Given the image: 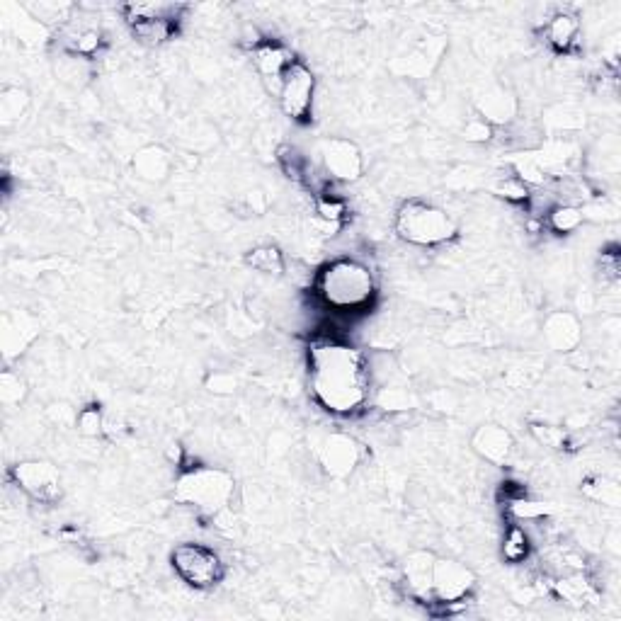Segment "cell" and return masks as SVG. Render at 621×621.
<instances>
[{
    "label": "cell",
    "mask_w": 621,
    "mask_h": 621,
    "mask_svg": "<svg viewBox=\"0 0 621 621\" xmlns=\"http://www.w3.org/2000/svg\"><path fill=\"white\" fill-rule=\"evenodd\" d=\"M309 384L318 406L355 415L372 398V369L364 352L343 340H321L309 350Z\"/></svg>",
    "instance_id": "obj_1"
},
{
    "label": "cell",
    "mask_w": 621,
    "mask_h": 621,
    "mask_svg": "<svg viewBox=\"0 0 621 621\" xmlns=\"http://www.w3.org/2000/svg\"><path fill=\"white\" fill-rule=\"evenodd\" d=\"M316 294L333 311H362L376 296L374 272L355 258L330 260L316 275Z\"/></svg>",
    "instance_id": "obj_2"
},
{
    "label": "cell",
    "mask_w": 621,
    "mask_h": 621,
    "mask_svg": "<svg viewBox=\"0 0 621 621\" xmlns=\"http://www.w3.org/2000/svg\"><path fill=\"white\" fill-rule=\"evenodd\" d=\"M393 229L403 243L415 248H437L454 241L459 233V224L447 209L425 199H406L398 207Z\"/></svg>",
    "instance_id": "obj_3"
},
{
    "label": "cell",
    "mask_w": 621,
    "mask_h": 621,
    "mask_svg": "<svg viewBox=\"0 0 621 621\" xmlns=\"http://www.w3.org/2000/svg\"><path fill=\"white\" fill-rule=\"evenodd\" d=\"M236 478L219 466H192L185 469L175 481V500L187 507H195L202 515H221L229 510Z\"/></svg>",
    "instance_id": "obj_4"
},
{
    "label": "cell",
    "mask_w": 621,
    "mask_h": 621,
    "mask_svg": "<svg viewBox=\"0 0 621 621\" xmlns=\"http://www.w3.org/2000/svg\"><path fill=\"white\" fill-rule=\"evenodd\" d=\"M187 5L182 3H127L122 5L124 22L131 34L148 47H161L180 30Z\"/></svg>",
    "instance_id": "obj_5"
},
{
    "label": "cell",
    "mask_w": 621,
    "mask_h": 621,
    "mask_svg": "<svg viewBox=\"0 0 621 621\" xmlns=\"http://www.w3.org/2000/svg\"><path fill=\"white\" fill-rule=\"evenodd\" d=\"M170 566L178 573L182 583L195 590H209L219 585L226 575V566L221 556L209 546L197 541H182L170 554Z\"/></svg>",
    "instance_id": "obj_6"
},
{
    "label": "cell",
    "mask_w": 621,
    "mask_h": 621,
    "mask_svg": "<svg viewBox=\"0 0 621 621\" xmlns=\"http://www.w3.org/2000/svg\"><path fill=\"white\" fill-rule=\"evenodd\" d=\"M313 98H316V76L306 64H301L299 59L289 66V71L284 73L282 83H279L277 100L282 112L292 122H309L313 112Z\"/></svg>",
    "instance_id": "obj_7"
},
{
    "label": "cell",
    "mask_w": 621,
    "mask_h": 621,
    "mask_svg": "<svg viewBox=\"0 0 621 621\" xmlns=\"http://www.w3.org/2000/svg\"><path fill=\"white\" fill-rule=\"evenodd\" d=\"M476 590V573L466 563L454 558H435L432 563L430 592L440 605H461Z\"/></svg>",
    "instance_id": "obj_8"
},
{
    "label": "cell",
    "mask_w": 621,
    "mask_h": 621,
    "mask_svg": "<svg viewBox=\"0 0 621 621\" xmlns=\"http://www.w3.org/2000/svg\"><path fill=\"white\" fill-rule=\"evenodd\" d=\"M10 478L27 498L54 505L61 498V471L47 459H27L10 469Z\"/></svg>",
    "instance_id": "obj_9"
},
{
    "label": "cell",
    "mask_w": 621,
    "mask_h": 621,
    "mask_svg": "<svg viewBox=\"0 0 621 621\" xmlns=\"http://www.w3.org/2000/svg\"><path fill=\"white\" fill-rule=\"evenodd\" d=\"M323 168L333 180L357 182L364 175V156L355 141L343 136H328L318 146Z\"/></svg>",
    "instance_id": "obj_10"
},
{
    "label": "cell",
    "mask_w": 621,
    "mask_h": 621,
    "mask_svg": "<svg viewBox=\"0 0 621 621\" xmlns=\"http://www.w3.org/2000/svg\"><path fill=\"white\" fill-rule=\"evenodd\" d=\"M316 459L330 478H347L360 466L362 447L355 437L345 432H330L318 442Z\"/></svg>",
    "instance_id": "obj_11"
},
{
    "label": "cell",
    "mask_w": 621,
    "mask_h": 621,
    "mask_svg": "<svg viewBox=\"0 0 621 621\" xmlns=\"http://www.w3.org/2000/svg\"><path fill=\"white\" fill-rule=\"evenodd\" d=\"M294 61V54L284 44L270 42V39H260V42L253 44V66L272 93H277L284 73L289 71Z\"/></svg>",
    "instance_id": "obj_12"
},
{
    "label": "cell",
    "mask_w": 621,
    "mask_h": 621,
    "mask_svg": "<svg viewBox=\"0 0 621 621\" xmlns=\"http://www.w3.org/2000/svg\"><path fill=\"white\" fill-rule=\"evenodd\" d=\"M471 447L483 461L493 466H505L515 454V440H512L510 430L498 423H486L476 427L474 437H471Z\"/></svg>",
    "instance_id": "obj_13"
},
{
    "label": "cell",
    "mask_w": 621,
    "mask_h": 621,
    "mask_svg": "<svg viewBox=\"0 0 621 621\" xmlns=\"http://www.w3.org/2000/svg\"><path fill=\"white\" fill-rule=\"evenodd\" d=\"M544 340L554 352H575L583 343V323L573 311H554L544 318Z\"/></svg>",
    "instance_id": "obj_14"
},
{
    "label": "cell",
    "mask_w": 621,
    "mask_h": 621,
    "mask_svg": "<svg viewBox=\"0 0 621 621\" xmlns=\"http://www.w3.org/2000/svg\"><path fill=\"white\" fill-rule=\"evenodd\" d=\"M478 117L488 124H510L517 117V98L503 85H488L476 98Z\"/></svg>",
    "instance_id": "obj_15"
},
{
    "label": "cell",
    "mask_w": 621,
    "mask_h": 621,
    "mask_svg": "<svg viewBox=\"0 0 621 621\" xmlns=\"http://www.w3.org/2000/svg\"><path fill=\"white\" fill-rule=\"evenodd\" d=\"M39 323L37 318L30 316L27 311L17 313H5L3 318V347L5 357H13L25 352V347L37 338Z\"/></svg>",
    "instance_id": "obj_16"
},
{
    "label": "cell",
    "mask_w": 621,
    "mask_h": 621,
    "mask_svg": "<svg viewBox=\"0 0 621 621\" xmlns=\"http://www.w3.org/2000/svg\"><path fill=\"white\" fill-rule=\"evenodd\" d=\"M131 168H134L139 180L158 185V182H165L170 178V173H173V156L163 146H144L136 151Z\"/></svg>",
    "instance_id": "obj_17"
},
{
    "label": "cell",
    "mask_w": 621,
    "mask_h": 621,
    "mask_svg": "<svg viewBox=\"0 0 621 621\" xmlns=\"http://www.w3.org/2000/svg\"><path fill=\"white\" fill-rule=\"evenodd\" d=\"M544 39L556 54H568L575 49L580 39V20L575 13L558 10L544 22Z\"/></svg>",
    "instance_id": "obj_18"
},
{
    "label": "cell",
    "mask_w": 621,
    "mask_h": 621,
    "mask_svg": "<svg viewBox=\"0 0 621 621\" xmlns=\"http://www.w3.org/2000/svg\"><path fill=\"white\" fill-rule=\"evenodd\" d=\"M435 558L437 556L430 554V551H413V554L406 558L403 573H406V583L415 597L432 600L430 578H432V563H435Z\"/></svg>",
    "instance_id": "obj_19"
},
{
    "label": "cell",
    "mask_w": 621,
    "mask_h": 621,
    "mask_svg": "<svg viewBox=\"0 0 621 621\" xmlns=\"http://www.w3.org/2000/svg\"><path fill=\"white\" fill-rule=\"evenodd\" d=\"M554 590L556 595L561 597V600L571 602V605H588V602H597L600 600V595H597V588L590 583L588 578H585L583 573H575V575H568V578H561L554 583Z\"/></svg>",
    "instance_id": "obj_20"
},
{
    "label": "cell",
    "mask_w": 621,
    "mask_h": 621,
    "mask_svg": "<svg viewBox=\"0 0 621 621\" xmlns=\"http://www.w3.org/2000/svg\"><path fill=\"white\" fill-rule=\"evenodd\" d=\"M585 221V209L580 204H571V202H558L554 207L546 212V226H549L554 233H566L578 231Z\"/></svg>",
    "instance_id": "obj_21"
},
{
    "label": "cell",
    "mask_w": 621,
    "mask_h": 621,
    "mask_svg": "<svg viewBox=\"0 0 621 621\" xmlns=\"http://www.w3.org/2000/svg\"><path fill=\"white\" fill-rule=\"evenodd\" d=\"M105 47V34L95 27H83V30L71 32L64 39V49L68 56H78V59H93Z\"/></svg>",
    "instance_id": "obj_22"
},
{
    "label": "cell",
    "mask_w": 621,
    "mask_h": 621,
    "mask_svg": "<svg viewBox=\"0 0 621 621\" xmlns=\"http://www.w3.org/2000/svg\"><path fill=\"white\" fill-rule=\"evenodd\" d=\"M580 488H583V495L585 498H590L592 503L612 507V510H617V507L621 505V488H619V481H614V478L588 476Z\"/></svg>",
    "instance_id": "obj_23"
},
{
    "label": "cell",
    "mask_w": 621,
    "mask_h": 621,
    "mask_svg": "<svg viewBox=\"0 0 621 621\" xmlns=\"http://www.w3.org/2000/svg\"><path fill=\"white\" fill-rule=\"evenodd\" d=\"M27 110H30V93L25 88H17V85L3 88V93H0V122H3V127H13L27 115Z\"/></svg>",
    "instance_id": "obj_24"
},
{
    "label": "cell",
    "mask_w": 621,
    "mask_h": 621,
    "mask_svg": "<svg viewBox=\"0 0 621 621\" xmlns=\"http://www.w3.org/2000/svg\"><path fill=\"white\" fill-rule=\"evenodd\" d=\"M500 554H503V561L512 563H524L529 556H532V539L529 534L524 532V527L520 524H510L503 534V544H500Z\"/></svg>",
    "instance_id": "obj_25"
},
{
    "label": "cell",
    "mask_w": 621,
    "mask_h": 621,
    "mask_svg": "<svg viewBox=\"0 0 621 621\" xmlns=\"http://www.w3.org/2000/svg\"><path fill=\"white\" fill-rule=\"evenodd\" d=\"M246 262L253 267V270L270 277H279L284 272V267H287L284 253L277 246H255L253 250H248Z\"/></svg>",
    "instance_id": "obj_26"
},
{
    "label": "cell",
    "mask_w": 621,
    "mask_h": 621,
    "mask_svg": "<svg viewBox=\"0 0 621 621\" xmlns=\"http://www.w3.org/2000/svg\"><path fill=\"white\" fill-rule=\"evenodd\" d=\"M76 430L85 440H98V437L107 435V415L102 413L98 403H90V406L78 410Z\"/></svg>",
    "instance_id": "obj_27"
},
{
    "label": "cell",
    "mask_w": 621,
    "mask_h": 621,
    "mask_svg": "<svg viewBox=\"0 0 621 621\" xmlns=\"http://www.w3.org/2000/svg\"><path fill=\"white\" fill-rule=\"evenodd\" d=\"M27 391L30 389H27L25 376L13 372V369H5L3 376H0V401L8 408H15L25 401Z\"/></svg>",
    "instance_id": "obj_28"
},
{
    "label": "cell",
    "mask_w": 621,
    "mask_h": 621,
    "mask_svg": "<svg viewBox=\"0 0 621 621\" xmlns=\"http://www.w3.org/2000/svg\"><path fill=\"white\" fill-rule=\"evenodd\" d=\"M507 510L515 520H539V517H546L554 512V507L549 503H539V500H527L524 495H517V498L507 500Z\"/></svg>",
    "instance_id": "obj_29"
},
{
    "label": "cell",
    "mask_w": 621,
    "mask_h": 621,
    "mask_svg": "<svg viewBox=\"0 0 621 621\" xmlns=\"http://www.w3.org/2000/svg\"><path fill=\"white\" fill-rule=\"evenodd\" d=\"M493 195L503 197L507 199V202H527L529 199V187L524 185V182L520 178H515V175H510V178H503L498 180L493 185Z\"/></svg>",
    "instance_id": "obj_30"
},
{
    "label": "cell",
    "mask_w": 621,
    "mask_h": 621,
    "mask_svg": "<svg viewBox=\"0 0 621 621\" xmlns=\"http://www.w3.org/2000/svg\"><path fill=\"white\" fill-rule=\"evenodd\" d=\"M529 430H532L534 440H537L539 444H544V447H549V449H566L568 435H566V430H561V427H556V425H532V427H529Z\"/></svg>",
    "instance_id": "obj_31"
},
{
    "label": "cell",
    "mask_w": 621,
    "mask_h": 621,
    "mask_svg": "<svg viewBox=\"0 0 621 621\" xmlns=\"http://www.w3.org/2000/svg\"><path fill=\"white\" fill-rule=\"evenodd\" d=\"M379 406L386 410H408L413 406V398L406 389L401 386H393V389H384L379 396Z\"/></svg>",
    "instance_id": "obj_32"
},
{
    "label": "cell",
    "mask_w": 621,
    "mask_h": 621,
    "mask_svg": "<svg viewBox=\"0 0 621 621\" xmlns=\"http://www.w3.org/2000/svg\"><path fill=\"white\" fill-rule=\"evenodd\" d=\"M464 136L469 141H474V144H486V141L493 139V124H488L486 119H481L476 115L471 122H466Z\"/></svg>",
    "instance_id": "obj_33"
},
{
    "label": "cell",
    "mask_w": 621,
    "mask_h": 621,
    "mask_svg": "<svg viewBox=\"0 0 621 621\" xmlns=\"http://www.w3.org/2000/svg\"><path fill=\"white\" fill-rule=\"evenodd\" d=\"M212 386H214L212 391H216V393H231V391H236V379H233V376L216 374L212 379Z\"/></svg>",
    "instance_id": "obj_34"
}]
</instances>
